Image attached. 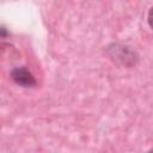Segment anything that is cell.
I'll list each match as a JSON object with an SVG mask.
<instances>
[{
  "label": "cell",
  "mask_w": 153,
  "mask_h": 153,
  "mask_svg": "<svg viewBox=\"0 0 153 153\" xmlns=\"http://www.w3.org/2000/svg\"><path fill=\"white\" fill-rule=\"evenodd\" d=\"M146 153H153V149H149V151H147Z\"/></svg>",
  "instance_id": "4"
},
{
  "label": "cell",
  "mask_w": 153,
  "mask_h": 153,
  "mask_svg": "<svg viewBox=\"0 0 153 153\" xmlns=\"http://www.w3.org/2000/svg\"><path fill=\"white\" fill-rule=\"evenodd\" d=\"M11 79L22 87H35L37 85V81L33 76V74L24 66L14 67L10 72Z\"/></svg>",
  "instance_id": "2"
},
{
  "label": "cell",
  "mask_w": 153,
  "mask_h": 153,
  "mask_svg": "<svg viewBox=\"0 0 153 153\" xmlns=\"http://www.w3.org/2000/svg\"><path fill=\"white\" fill-rule=\"evenodd\" d=\"M109 57L117 65L130 68L139 62V54L129 45L122 43H111L105 49Z\"/></svg>",
  "instance_id": "1"
},
{
  "label": "cell",
  "mask_w": 153,
  "mask_h": 153,
  "mask_svg": "<svg viewBox=\"0 0 153 153\" xmlns=\"http://www.w3.org/2000/svg\"><path fill=\"white\" fill-rule=\"evenodd\" d=\"M147 22H148V25H149V27L153 30V6H152V7L149 8V11H148Z\"/></svg>",
  "instance_id": "3"
}]
</instances>
